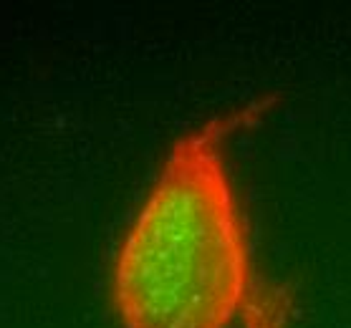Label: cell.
I'll use <instances>...</instances> for the list:
<instances>
[{
    "instance_id": "2",
    "label": "cell",
    "mask_w": 351,
    "mask_h": 328,
    "mask_svg": "<svg viewBox=\"0 0 351 328\" xmlns=\"http://www.w3.org/2000/svg\"><path fill=\"white\" fill-rule=\"evenodd\" d=\"M293 305L295 296L291 286L258 275L240 320L243 328H291Z\"/></svg>"
},
{
    "instance_id": "1",
    "label": "cell",
    "mask_w": 351,
    "mask_h": 328,
    "mask_svg": "<svg viewBox=\"0 0 351 328\" xmlns=\"http://www.w3.org/2000/svg\"><path fill=\"white\" fill-rule=\"evenodd\" d=\"M263 109L215 114L169 147L114 255L121 328H230L243 316L258 273L225 144Z\"/></svg>"
}]
</instances>
